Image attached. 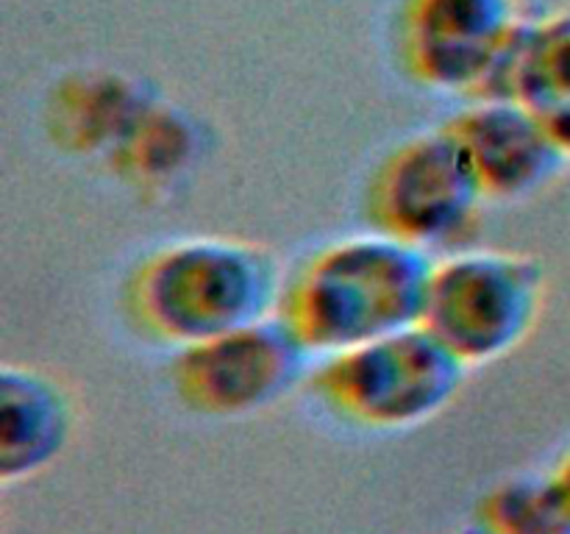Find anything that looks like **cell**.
<instances>
[{
    "instance_id": "cell-9",
    "label": "cell",
    "mask_w": 570,
    "mask_h": 534,
    "mask_svg": "<svg viewBox=\"0 0 570 534\" xmlns=\"http://www.w3.org/2000/svg\"><path fill=\"white\" fill-rule=\"evenodd\" d=\"M76 428L70 393L28 365L0 367V482L17 484L48 471Z\"/></svg>"
},
{
    "instance_id": "cell-6",
    "label": "cell",
    "mask_w": 570,
    "mask_h": 534,
    "mask_svg": "<svg viewBox=\"0 0 570 534\" xmlns=\"http://www.w3.org/2000/svg\"><path fill=\"white\" fill-rule=\"evenodd\" d=\"M315 362L317 356L276 312L223 337L178 348L170 378L189 409L243 417L304 387Z\"/></svg>"
},
{
    "instance_id": "cell-10",
    "label": "cell",
    "mask_w": 570,
    "mask_h": 534,
    "mask_svg": "<svg viewBox=\"0 0 570 534\" xmlns=\"http://www.w3.org/2000/svg\"><path fill=\"white\" fill-rule=\"evenodd\" d=\"M495 95L527 106L570 159V11L518 31Z\"/></svg>"
},
{
    "instance_id": "cell-3",
    "label": "cell",
    "mask_w": 570,
    "mask_h": 534,
    "mask_svg": "<svg viewBox=\"0 0 570 534\" xmlns=\"http://www.w3.org/2000/svg\"><path fill=\"white\" fill-rule=\"evenodd\" d=\"M471 367L426 326H412L321 356L306 387L332 415L371 432L434 421L460 395Z\"/></svg>"
},
{
    "instance_id": "cell-8",
    "label": "cell",
    "mask_w": 570,
    "mask_h": 534,
    "mask_svg": "<svg viewBox=\"0 0 570 534\" xmlns=\"http://www.w3.org/2000/svg\"><path fill=\"white\" fill-rule=\"evenodd\" d=\"M445 128L465 150L488 200L512 204L534 198L570 165L543 122L510 95L471 98Z\"/></svg>"
},
{
    "instance_id": "cell-11",
    "label": "cell",
    "mask_w": 570,
    "mask_h": 534,
    "mask_svg": "<svg viewBox=\"0 0 570 534\" xmlns=\"http://www.w3.org/2000/svg\"><path fill=\"white\" fill-rule=\"evenodd\" d=\"M479 517L499 534H570V493L557 473H518L490 490Z\"/></svg>"
},
{
    "instance_id": "cell-2",
    "label": "cell",
    "mask_w": 570,
    "mask_h": 534,
    "mask_svg": "<svg viewBox=\"0 0 570 534\" xmlns=\"http://www.w3.org/2000/svg\"><path fill=\"white\" fill-rule=\"evenodd\" d=\"M284 284L287 273L265 245L232 237L178 239L134 270L126 309L150 339L189 348L276 315Z\"/></svg>"
},
{
    "instance_id": "cell-1",
    "label": "cell",
    "mask_w": 570,
    "mask_h": 534,
    "mask_svg": "<svg viewBox=\"0 0 570 534\" xmlns=\"http://www.w3.org/2000/svg\"><path fill=\"white\" fill-rule=\"evenodd\" d=\"M434 259L382 231L351 234L287 276L278 315L321 356L421 326Z\"/></svg>"
},
{
    "instance_id": "cell-7",
    "label": "cell",
    "mask_w": 570,
    "mask_h": 534,
    "mask_svg": "<svg viewBox=\"0 0 570 534\" xmlns=\"http://www.w3.org/2000/svg\"><path fill=\"white\" fill-rule=\"evenodd\" d=\"M518 31L510 0H412L404 65L432 92L484 98L499 92Z\"/></svg>"
},
{
    "instance_id": "cell-5",
    "label": "cell",
    "mask_w": 570,
    "mask_h": 534,
    "mask_svg": "<svg viewBox=\"0 0 570 534\" xmlns=\"http://www.w3.org/2000/svg\"><path fill=\"white\" fill-rule=\"evenodd\" d=\"M484 200L465 150L440 126L390 150L373 172L365 209L373 231L432 254L471 234Z\"/></svg>"
},
{
    "instance_id": "cell-13",
    "label": "cell",
    "mask_w": 570,
    "mask_h": 534,
    "mask_svg": "<svg viewBox=\"0 0 570 534\" xmlns=\"http://www.w3.org/2000/svg\"><path fill=\"white\" fill-rule=\"evenodd\" d=\"M557 476L562 478V484H566L568 493H570V451L566 454V459H562V465L557 467Z\"/></svg>"
},
{
    "instance_id": "cell-12",
    "label": "cell",
    "mask_w": 570,
    "mask_h": 534,
    "mask_svg": "<svg viewBox=\"0 0 570 534\" xmlns=\"http://www.w3.org/2000/svg\"><path fill=\"white\" fill-rule=\"evenodd\" d=\"M460 534H499L495 532L493 526H488V523L482 521V517H479V521H473V523H468L465 528H462Z\"/></svg>"
},
{
    "instance_id": "cell-4",
    "label": "cell",
    "mask_w": 570,
    "mask_h": 534,
    "mask_svg": "<svg viewBox=\"0 0 570 534\" xmlns=\"http://www.w3.org/2000/svg\"><path fill=\"white\" fill-rule=\"evenodd\" d=\"M543 261L501 248H460L434 259L423 326L468 367L521 348L546 306Z\"/></svg>"
}]
</instances>
